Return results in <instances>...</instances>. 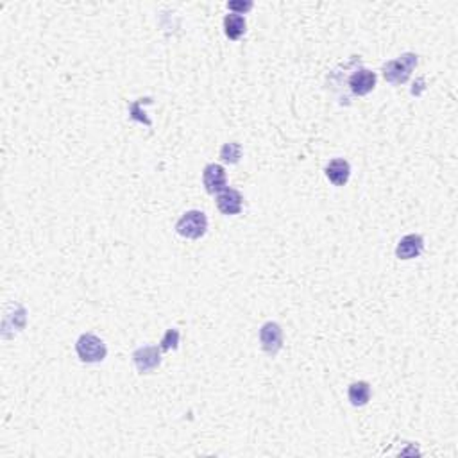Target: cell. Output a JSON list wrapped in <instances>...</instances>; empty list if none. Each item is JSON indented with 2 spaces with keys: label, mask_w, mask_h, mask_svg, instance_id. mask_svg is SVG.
Instances as JSON below:
<instances>
[{
  "label": "cell",
  "mask_w": 458,
  "mask_h": 458,
  "mask_svg": "<svg viewBox=\"0 0 458 458\" xmlns=\"http://www.w3.org/2000/svg\"><path fill=\"white\" fill-rule=\"evenodd\" d=\"M220 158H222L224 163H229V165L238 163V161H240V158H242L240 144H236V141L226 144V146L220 149Z\"/></svg>",
  "instance_id": "cell-13"
},
{
  "label": "cell",
  "mask_w": 458,
  "mask_h": 458,
  "mask_svg": "<svg viewBox=\"0 0 458 458\" xmlns=\"http://www.w3.org/2000/svg\"><path fill=\"white\" fill-rule=\"evenodd\" d=\"M422 251H424V238L421 235H407L396 247V256L400 260H413L421 256Z\"/></svg>",
  "instance_id": "cell-9"
},
{
  "label": "cell",
  "mask_w": 458,
  "mask_h": 458,
  "mask_svg": "<svg viewBox=\"0 0 458 458\" xmlns=\"http://www.w3.org/2000/svg\"><path fill=\"white\" fill-rule=\"evenodd\" d=\"M376 87V73L367 69H358L350 78V88L354 95H367Z\"/></svg>",
  "instance_id": "cell-8"
},
{
  "label": "cell",
  "mask_w": 458,
  "mask_h": 458,
  "mask_svg": "<svg viewBox=\"0 0 458 458\" xmlns=\"http://www.w3.org/2000/svg\"><path fill=\"white\" fill-rule=\"evenodd\" d=\"M76 353L84 363H99L106 358L108 347L93 333H82L76 342Z\"/></svg>",
  "instance_id": "cell-3"
},
{
  "label": "cell",
  "mask_w": 458,
  "mask_h": 458,
  "mask_svg": "<svg viewBox=\"0 0 458 458\" xmlns=\"http://www.w3.org/2000/svg\"><path fill=\"white\" fill-rule=\"evenodd\" d=\"M203 183L208 194H220L227 188V176L222 165L209 163L203 170Z\"/></svg>",
  "instance_id": "cell-6"
},
{
  "label": "cell",
  "mask_w": 458,
  "mask_h": 458,
  "mask_svg": "<svg viewBox=\"0 0 458 458\" xmlns=\"http://www.w3.org/2000/svg\"><path fill=\"white\" fill-rule=\"evenodd\" d=\"M326 176L335 186H344L345 183L350 181V176H351L350 161L344 158L332 159L326 167Z\"/></svg>",
  "instance_id": "cell-10"
},
{
  "label": "cell",
  "mask_w": 458,
  "mask_h": 458,
  "mask_svg": "<svg viewBox=\"0 0 458 458\" xmlns=\"http://www.w3.org/2000/svg\"><path fill=\"white\" fill-rule=\"evenodd\" d=\"M227 10H231L235 14H245L247 11L253 10V2H238V0H233V2H227Z\"/></svg>",
  "instance_id": "cell-15"
},
{
  "label": "cell",
  "mask_w": 458,
  "mask_h": 458,
  "mask_svg": "<svg viewBox=\"0 0 458 458\" xmlns=\"http://www.w3.org/2000/svg\"><path fill=\"white\" fill-rule=\"evenodd\" d=\"M177 345H179V330L172 328V330H168V332L163 335L159 347H161V351H170V350L174 351L177 350Z\"/></svg>",
  "instance_id": "cell-14"
},
{
  "label": "cell",
  "mask_w": 458,
  "mask_h": 458,
  "mask_svg": "<svg viewBox=\"0 0 458 458\" xmlns=\"http://www.w3.org/2000/svg\"><path fill=\"white\" fill-rule=\"evenodd\" d=\"M177 235L188 240H199L208 231V217L199 209L186 211L176 224Z\"/></svg>",
  "instance_id": "cell-2"
},
{
  "label": "cell",
  "mask_w": 458,
  "mask_h": 458,
  "mask_svg": "<svg viewBox=\"0 0 458 458\" xmlns=\"http://www.w3.org/2000/svg\"><path fill=\"white\" fill-rule=\"evenodd\" d=\"M244 206V197L235 188H224L220 194H217V208L224 215H238Z\"/></svg>",
  "instance_id": "cell-7"
},
{
  "label": "cell",
  "mask_w": 458,
  "mask_h": 458,
  "mask_svg": "<svg viewBox=\"0 0 458 458\" xmlns=\"http://www.w3.org/2000/svg\"><path fill=\"white\" fill-rule=\"evenodd\" d=\"M419 63V56L413 54V52H407V54L400 56L398 59H392V61H387L383 65V76H385V81H389L390 84H403L410 79L413 69L417 67Z\"/></svg>",
  "instance_id": "cell-1"
},
{
  "label": "cell",
  "mask_w": 458,
  "mask_h": 458,
  "mask_svg": "<svg viewBox=\"0 0 458 458\" xmlns=\"http://www.w3.org/2000/svg\"><path fill=\"white\" fill-rule=\"evenodd\" d=\"M347 398L353 407H363L367 404L371 400V385L367 381H354L351 383L350 390H347Z\"/></svg>",
  "instance_id": "cell-12"
},
{
  "label": "cell",
  "mask_w": 458,
  "mask_h": 458,
  "mask_svg": "<svg viewBox=\"0 0 458 458\" xmlns=\"http://www.w3.org/2000/svg\"><path fill=\"white\" fill-rule=\"evenodd\" d=\"M260 344L262 350L271 356H276L283 347V330L277 322H265L260 330Z\"/></svg>",
  "instance_id": "cell-5"
},
{
  "label": "cell",
  "mask_w": 458,
  "mask_h": 458,
  "mask_svg": "<svg viewBox=\"0 0 458 458\" xmlns=\"http://www.w3.org/2000/svg\"><path fill=\"white\" fill-rule=\"evenodd\" d=\"M245 27H247V22L242 14H226L224 19V32L229 40H240L245 34Z\"/></svg>",
  "instance_id": "cell-11"
},
{
  "label": "cell",
  "mask_w": 458,
  "mask_h": 458,
  "mask_svg": "<svg viewBox=\"0 0 458 458\" xmlns=\"http://www.w3.org/2000/svg\"><path fill=\"white\" fill-rule=\"evenodd\" d=\"M133 362L140 374H150L161 365V347L158 345H144L133 353Z\"/></svg>",
  "instance_id": "cell-4"
}]
</instances>
